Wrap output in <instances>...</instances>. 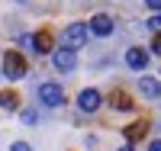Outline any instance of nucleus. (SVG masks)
I'll return each mask as SVG.
<instances>
[{"label": "nucleus", "instance_id": "obj_15", "mask_svg": "<svg viewBox=\"0 0 161 151\" xmlns=\"http://www.w3.org/2000/svg\"><path fill=\"white\" fill-rule=\"evenodd\" d=\"M152 51L161 55V32H155V39H152Z\"/></svg>", "mask_w": 161, "mask_h": 151}, {"label": "nucleus", "instance_id": "obj_18", "mask_svg": "<svg viewBox=\"0 0 161 151\" xmlns=\"http://www.w3.org/2000/svg\"><path fill=\"white\" fill-rule=\"evenodd\" d=\"M148 151H161V142H152V145H148Z\"/></svg>", "mask_w": 161, "mask_h": 151}, {"label": "nucleus", "instance_id": "obj_12", "mask_svg": "<svg viewBox=\"0 0 161 151\" xmlns=\"http://www.w3.org/2000/svg\"><path fill=\"white\" fill-rule=\"evenodd\" d=\"M0 106H3V109H16L19 106V97L13 90H3V93H0Z\"/></svg>", "mask_w": 161, "mask_h": 151}, {"label": "nucleus", "instance_id": "obj_7", "mask_svg": "<svg viewBox=\"0 0 161 151\" xmlns=\"http://www.w3.org/2000/svg\"><path fill=\"white\" fill-rule=\"evenodd\" d=\"M139 93H142V97H148L152 103H161V84H158L155 77H142V80H139Z\"/></svg>", "mask_w": 161, "mask_h": 151}, {"label": "nucleus", "instance_id": "obj_2", "mask_svg": "<svg viewBox=\"0 0 161 151\" xmlns=\"http://www.w3.org/2000/svg\"><path fill=\"white\" fill-rule=\"evenodd\" d=\"M87 32H90V29H87V23H71L68 29L61 32V42H64V48H74V51H77L80 45L87 42Z\"/></svg>", "mask_w": 161, "mask_h": 151}, {"label": "nucleus", "instance_id": "obj_11", "mask_svg": "<svg viewBox=\"0 0 161 151\" xmlns=\"http://www.w3.org/2000/svg\"><path fill=\"white\" fill-rule=\"evenodd\" d=\"M110 103H113L116 109H123V113H126V109H132V100L126 97V93H123V90H116V93H113V97H110Z\"/></svg>", "mask_w": 161, "mask_h": 151}, {"label": "nucleus", "instance_id": "obj_17", "mask_svg": "<svg viewBox=\"0 0 161 151\" xmlns=\"http://www.w3.org/2000/svg\"><path fill=\"white\" fill-rule=\"evenodd\" d=\"M145 3H148V7L155 10V13H161V0H145Z\"/></svg>", "mask_w": 161, "mask_h": 151}, {"label": "nucleus", "instance_id": "obj_14", "mask_svg": "<svg viewBox=\"0 0 161 151\" xmlns=\"http://www.w3.org/2000/svg\"><path fill=\"white\" fill-rule=\"evenodd\" d=\"M148 26H152V32H161V13H155V16L148 19Z\"/></svg>", "mask_w": 161, "mask_h": 151}, {"label": "nucleus", "instance_id": "obj_4", "mask_svg": "<svg viewBox=\"0 0 161 151\" xmlns=\"http://www.w3.org/2000/svg\"><path fill=\"white\" fill-rule=\"evenodd\" d=\"M39 100H42L45 106H61L64 103V90H61V84H42L39 87Z\"/></svg>", "mask_w": 161, "mask_h": 151}, {"label": "nucleus", "instance_id": "obj_5", "mask_svg": "<svg viewBox=\"0 0 161 151\" xmlns=\"http://www.w3.org/2000/svg\"><path fill=\"white\" fill-rule=\"evenodd\" d=\"M100 103H103V97H100V90H93V87L80 90V97H77V106L84 109V113H97Z\"/></svg>", "mask_w": 161, "mask_h": 151}, {"label": "nucleus", "instance_id": "obj_8", "mask_svg": "<svg viewBox=\"0 0 161 151\" xmlns=\"http://www.w3.org/2000/svg\"><path fill=\"white\" fill-rule=\"evenodd\" d=\"M126 64L132 71H145V67H148V51L145 48H129L126 51Z\"/></svg>", "mask_w": 161, "mask_h": 151}, {"label": "nucleus", "instance_id": "obj_3", "mask_svg": "<svg viewBox=\"0 0 161 151\" xmlns=\"http://www.w3.org/2000/svg\"><path fill=\"white\" fill-rule=\"evenodd\" d=\"M52 64H55L61 74H68V71L77 67V51H74V48H58V51H52Z\"/></svg>", "mask_w": 161, "mask_h": 151}, {"label": "nucleus", "instance_id": "obj_9", "mask_svg": "<svg viewBox=\"0 0 161 151\" xmlns=\"http://www.w3.org/2000/svg\"><path fill=\"white\" fill-rule=\"evenodd\" d=\"M52 45H55V39H52V32H48V29H42V32H36V35H32V48H36L39 55H48V51H52Z\"/></svg>", "mask_w": 161, "mask_h": 151}, {"label": "nucleus", "instance_id": "obj_19", "mask_svg": "<svg viewBox=\"0 0 161 151\" xmlns=\"http://www.w3.org/2000/svg\"><path fill=\"white\" fill-rule=\"evenodd\" d=\"M119 151H132V145H126V148H119Z\"/></svg>", "mask_w": 161, "mask_h": 151}, {"label": "nucleus", "instance_id": "obj_1", "mask_svg": "<svg viewBox=\"0 0 161 151\" xmlns=\"http://www.w3.org/2000/svg\"><path fill=\"white\" fill-rule=\"evenodd\" d=\"M26 71H29V67H26V58L19 51H7L3 55V77L7 80H23Z\"/></svg>", "mask_w": 161, "mask_h": 151}, {"label": "nucleus", "instance_id": "obj_6", "mask_svg": "<svg viewBox=\"0 0 161 151\" xmlns=\"http://www.w3.org/2000/svg\"><path fill=\"white\" fill-rule=\"evenodd\" d=\"M87 29H90L93 35H100V39H103V35H113V19L106 16V13H97V16L87 23Z\"/></svg>", "mask_w": 161, "mask_h": 151}, {"label": "nucleus", "instance_id": "obj_10", "mask_svg": "<svg viewBox=\"0 0 161 151\" xmlns=\"http://www.w3.org/2000/svg\"><path fill=\"white\" fill-rule=\"evenodd\" d=\"M145 132H148V122H136V126H126V142L132 145V142L145 138Z\"/></svg>", "mask_w": 161, "mask_h": 151}, {"label": "nucleus", "instance_id": "obj_16", "mask_svg": "<svg viewBox=\"0 0 161 151\" xmlns=\"http://www.w3.org/2000/svg\"><path fill=\"white\" fill-rule=\"evenodd\" d=\"M10 151H32V148L26 145V142H13V145H10Z\"/></svg>", "mask_w": 161, "mask_h": 151}, {"label": "nucleus", "instance_id": "obj_13", "mask_svg": "<svg viewBox=\"0 0 161 151\" xmlns=\"http://www.w3.org/2000/svg\"><path fill=\"white\" fill-rule=\"evenodd\" d=\"M36 119H39V116H36V109H23V122H26V126H32Z\"/></svg>", "mask_w": 161, "mask_h": 151}]
</instances>
